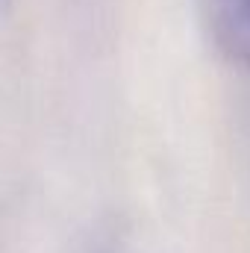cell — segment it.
Masks as SVG:
<instances>
[{
	"label": "cell",
	"mask_w": 250,
	"mask_h": 253,
	"mask_svg": "<svg viewBox=\"0 0 250 253\" xmlns=\"http://www.w3.org/2000/svg\"><path fill=\"white\" fill-rule=\"evenodd\" d=\"M215 44L230 62L250 68V0H203Z\"/></svg>",
	"instance_id": "6da1fadb"
}]
</instances>
